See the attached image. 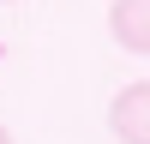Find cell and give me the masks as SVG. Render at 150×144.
<instances>
[{
    "label": "cell",
    "mask_w": 150,
    "mask_h": 144,
    "mask_svg": "<svg viewBox=\"0 0 150 144\" xmlns=\"http://www.w3.org/2000/svg\"><path fill=\"white\" fill-rule=\"evenodd\" d=\"M0 6H12V0H0Z\"/></svg>",
    "instance_id": "cell-4"
},
{
    "label": "cell",
    "mask_w": 150,
    "mask_h": 144,
    "mask_svg": "<svg viewBox=\"0 0 150 144\" xmlns=\"http://www.w3.org/2000/svg\"><path fill=\"white\" fill-rule=\"evenodd\" d=\"M108 36H114L126 54H150V0H114Z\"/></svg>",
    "instance_id": "cell-2"
},
{
    "label": "cell",
    "mask_w": 150,
    "mask_h": 144,
    "mask_svg": "<svg viewBox=\"0 0 150 144\" xmlns=\"http://www.w3.org/2000/svg\"><path fill=\"white\" fill-rule=\"evenodd\" d=\"M0 144H12V132H6V126H0Z\"/></svg>",
    "instance_id": "cell-3"
},
{
    "label": "cell",
    "mask_w": 150,
    "mask_h": 144,
    "mask_svg": "<svg viewBox=\"0 0 150 144\" xmlns=\"http://www.w3.org/2000/svg\"><path fill=\"white\" fill-rule=\"evenodd\" d=\"M108 132H114L120 144H150V78L114 90V102H108Z\"/></svg>",
    "instance_id": "cell-1"
}]
</instances>
